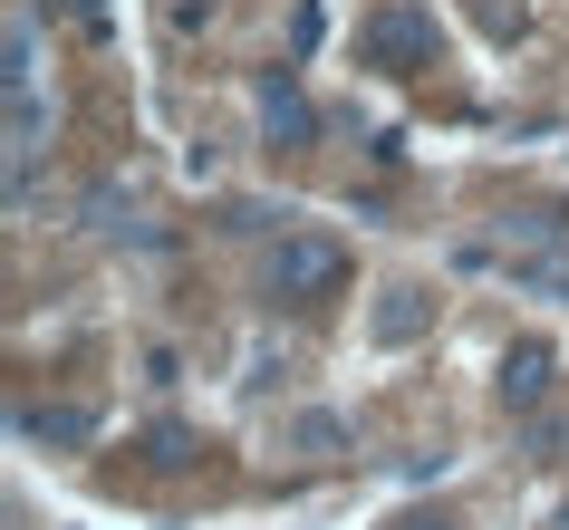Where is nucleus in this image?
Listing matches in <instances>:
<instances>
[{
	"instance_id": "nucleus-8",
	"label": "nucleus",
	"mask_w": 569,
	"mask_h": 530,
	"mask_svg": "<svg viewBox=\"0 0 569 530\" xmlns=\"http://www.w3.org/2000/svg\"><path fill=\"white\" fill-rule=\"evenodd\" d=\"M511 290H569V261H560V251H511Z\"/></svg>"
},
{
	"instance_id": "nucleus-7",
	"label": "nucleus",
	"mask_w": 569,
	"mask_h": 530,
	"mask_svg": "<svg viewBox=\"0 0 569 530\" xmlns=\"http://www.w3.org/2000/svg\"><path fill=\"white\" fill-rule=\"evenodd\" d=\"M377 338H387V348L425 338V290H387V309H377Z\"/></svg>"
},
{
	"instance_id": "nucleus-4",
	"label": "nucleus",
	"mask_w": 569,
	"mask_h": 530,
	"mask_svg": "<svg viewBox=\"0 0 569 530\" xmlns=\"http://www.w3.org/2000/svg\"><path fill=\"white\" fill-rule=\"evenodd\" d=\"M39 146H49V107H39V78H30V88H10V183H30Z\"/></svg>"
},
{
	"instance_id": "nucleus-1",
	"label": "nucleus",
	"mask_w": 569,
	"mask_h": 530,
	"mask_svg": "<svg viewBox=\"0 0 569 530\" xmlns=\"http://www.w3.org/2000/svg\"><path fill=\"white\" fill-rule=\"evenodd\" d=\"M348 290V251L329 232H290L270 251V299H290V309H319V299Z\"/></svg>"
},
{
	"instance_id": "nucleus-9",
	"label": "nucleus",
	"mask_w": 569,
	"mask_h": 530,
	"mask_svg": "<svg viewBox=\"0 0 569 530\" xmlns=\"http://www.w3.org/2000/svg\"><path fill=\"white\" fill-rule=\"evenodd\" d=\"M290 443L329 463V453H348V424H338V414H300V424H290Z\"/></svg>"
},
{
	"instance_id": "nucleus-10",
	"label": "nucleus",
	"mask_w": 569,
	"mask_h": 530,
	"mask_svg": "<svg viewBox=\"0 0 569 530\" xmlns=\"http://www.w3.org/2000/svg\"><path fill=\"white\" fill-rule=\"evenodd\" d=\"M406 530H453V521H406Z\"/></svg>"
},
{
	"instance_id": "nucleus-2",
	"label": "nucleus",
	"mask_w": 569,
	"mask_h": 530,
	"mask_svg": "<svg viewBox=\"0 0 569 530\" xmlns=\"http://www.w3.org/2000/svg\"><path fill=\"white\" fill-rule=\"evenodd\" d=\"M251 107H261V126L280 136V146H309V136H319V117H309V97H300V78H290V68H261Z\"/></svg>"
},
{
	"instance_id": "nucleus-3",
	"label": "nucleus",
	"mask_w": 569,
	"mask_h": 530,
	"mask_svg": "<svg viewBox=\"0 0 569 530\" xmlns=\"http://www.w3.org/2000/svg\"><path fill=\"white\" fill-rule=\"evenodd\" d=\"M367 49H377V59H387V68H406V59H435V20H425L416 0H396L387 20L367 30Z\"/></svg>"
},
{
	"instance_id": "nucleus-5",
	"label": "nucleus",
	"mask_w": 569,
	"mask_h": 530,
	"mask_svg": "<svg viewBox=\"0 0 569 530\" xmlns=\"http://www.w3.org/2000/svg\"><path fill=\"white\" fill-rule=\"evenodd\" d=\"M540 396H550V348L521 338V348L502 357V406H540Z\"/></svg>"
},
{
	"instance_id": "nucleus-6",
	"label": "nucleus",
	"mask_w": 569,
	"mask_h": 530,
	"mask_svg": "<svg viewBox=\"0 0 569 530\" xmlns=\"http://www.w3.org/2000/svg\"><path fill=\"white\" fill-rule=\"evenodd\" d=\"M20 434H30V443H68V453H78L97 424H88L78 406H20Z\"/></svg>"
},
{
	"instance_id": "nucleus-11",
	"label": "nucleus",
	"mask_w": 569,
	"mask_h": 530,
	"mask_svg": "<svg viewBox=\"0 0 569 530\" xmlns=\"http://www.w3.org/2000/svg\"><path fill=\"white\" fill-rule=\"evenodd\" d=\"M560 530H569V501H560Z\"/></svg>"
}]
</instances>
